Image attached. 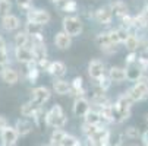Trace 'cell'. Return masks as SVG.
Wrapping results in <instances>:
<instances>
[{
  "instance_id": "cell-1",
  "label": "cell",
  "mask_w": 148,
  "mask_h": 146,
  "mask_svg": "<svg viewBox=\"0 0 148 146\" xmlns=\"http://www.w3.org/2000/svg\"><path fill=\"white\" fill-rule=\"evenodd\" d=\"M66 121H68V118H66L65 113H63V110H62V107L59 105V104L53 105L51 110L47 111V124L50 127L62 129L66 124Z\"/></svg>"
},
{
  "instance_id": "cell-2",
  "label": "cell",
  "mask_w": 148,
  "mask_h": 146,
  "mask_svg": "<svg viewBox=\"0 0 148 146\" xmlns=\"http://www.w3.org/2000/svg\"><path fill=\"white\" fill-rule=\"evenodd\" d=\"M126 94L129 95V98H131L134 102L145 99V98L148 96V77H147V76H142Z\"/></svg>"
},
{
  "instance_id": "cell-3",
  "label": "cell",
  "mask_w": 148,
  "mask_h": 146,
  "mask_svg": "<svg viewBox=\"0 0 148 146\" xmlns=\"http://www.w3.org/2000/svg\"><path fill=\"white\" fill-rule=\"evenodd\" d=\"M63 32H66L69 37H78L82 32V22L76 16H68L63 19Z\"/></svg>"
},
{
  "instance_id": "cell-4",
  "label": "cell",
  "mask_w": 148,
  "mask_h": 146,
  "mask_svg": "<svg viewBox=\"0 0 148 146\" xmlns=\"http://www.w3.org/2000/svg\"><path fill=\"white\" fill-rule=\"evenodd\" d=\"M27 19H28V22L43 26V25L50 22V13L47 10H43V9H34V10H29L27 13Z\"/></svg>"
},
{
  "instance_id": "cell-5",
  "label": "cell",
  "mask_w": 148,
  "mask_h": 146,
  "mask_svg": "<svg viewBox=\"0 0 148 146\" xmlns=\"http://www.w3.org/2000/svg\"><path fill=\"white\" fill-rule=\"evenodd\" d=\"M91 111L90 101L87 98H76L73 102V114L76 117H85Z\"/></svg>"
},
{
  "instance_id": "cell-6",
  "label": "cell",
  "mask_w": 148,
  "mask_h": 146,
  "mask_svg": "<svg viewBox=\"0 0 148 146\" xmlns=\"http://www.w3.org/2000/svg\"><path fill=\"white\" fill-rule=\"evenodd\" d=\"M132 99L129 98V95L128 94H122L119 98H117V101H116V107L119 108V111L120 113H123L126 117L129 118V115H131V107H132Z\"/></svg>"
},
{
  "instance_id": "cell-7",
  "label": "cell",
  "mask_w": 148,
  "mask_h": 146,
  "mask_svg": "<svg viewBox=\"0 0 148 146\" xmlns=\"http://www.w3.org/2000/svg\"><path fill=\"white\" fill-rule=\"evenodd\" d=\"M49 98H50V91H49L47 88L38 86V88L32 89V99H31V101H34L37 105L41 107L46 101H49Z\"/></svg>"
},
{
  "instance_id": "cell-8",
  "label": "cell",
  "mask_w": 148,
  "mask_h": 146,
  "mask_svg": "<svg viewBox=\"0 0 148 146\" xmlns=\"http://www.w3.org/2000/svg\"><path fill=\"white\" fill-rule=\"evenodd\" d=\"M15 54H16V58L18 61H21V63H31V61H35V57H34V53L31 48L28 47H21V48H16L15 50Z\"/></svg>"
},
{
  "instance_id": "cell-9",
  "label": "cell",
  "mask_w": 148,
  "mask_h": 146,
  "mask_svg": "<svg viewBox=\"0 0 148 146\" xmlns=\"http://www.w3.org/2000/svg\"><path fill=\"white\" fill-rule=\"evenodd\" d=\"M88 73L95 80L101 79L104 76V63H103V61H100V60H97V58L92 60L91 63H90V67H88Z\"/></svg>"
},
{
  "instance_id": "cell-10",
  "label": "cell",
  "mask_w": 148,
  "mask_h": 146,
  "mask_svg": "<svg viewBox=\"0 0 148 146\" xmlns=\"http://www.w3.org/2000/svg\"><path fill=\"white\" fill-rule=\"evenodd\" d=\"M18 132L15 127H10L8 126L3 132H2V140H3V145H16V139H18Z\"/></svg>"
},
{
  "instance_id": "cell-11",
  "label": "cell",
  "mask_w": 148,
  "mask_h": 146,
  "mask_svg": "<svg viewBox=\"0 0 148 146\" xmlns=\"http://www.w3.org/2000/svg\"><path fill=\"white\" fill-rule=\"evenodd\" d=\"M54 44L60 48V50H68L72 44V37H69L66 32H59L54 37Z\"/></svg>"
},
{
  "instance_id": "cell-12",
  "label": "cell",
  "mask_w": 148,
  "mask_h": 146,
  "mask_svg": "<svg viewBox=\"0 0 148 146\" xmlns=\"http://www.w3.org/2000/svg\"><path fill=\"white\" fill-rule=\"evenodd\" d=\"M32 123L31 121H28V120H25V118H19L18 121H16V124H15V129H16V132H18V134L19 136H27V134H29L31 132H32Z\"/></svg>"
},
{
  "instance_id": "cell-13",
  "label": "cell",
  "mask_w": 148,
  "mask_h": 146,
  "mask_svg": "<svg viewBox=\"0 0 148 146\" xmlns=\"http://www.w3.org/2000/svg\"><path fill=\"white\" fill-rule=\"evenodd\" d=\"M142 76H144V72H142V69H141L136 63L126 67V79H128V80H131V82H138Z\"/></svg>"
},
{
  "instance_id": "cell-14",
  "label": "cell",
  "mask_w": 148,
  "mask_h": 146,
  "mask_svg": "<svg viewBox=\"0 0 148 146\" xmlns=\"http://www.w3.org/2000/svg\"><path fill=\"white\" fill-rule=\"evenodd\" d=\"M112 18H113V12L110 7H101L95 12V19L98 20L100 24L103 25H107L112 22Z\"/></svg>"
},
{
  "instance_id": "cell-15",
  "label": "cell",
  "mask_w": 148,
  "mask_h": 146,
  "mask_svg": "<svg viewBox=\"0 0 148 146\" xmlns=\"http://www.w3.org/2000/svg\"><path fill=\"white\" fill-rule=\"evenodd\" d=\"M40 108H41V107L37 105L34 101H29V102H25L24 105L21 107V114H22L24 117H34V115L38 113Z\"/></svg>"
},
{
  "instance_id": "cell-16",
  "label": "cell",
  "mask_w": 148,
  "mask_h": 146,
  "mask_svg": "<svg viewBox=\"0 0 148 146\" xmlns=\"http://www.w3.org/2000/svg\"><path fill=\"white\" fill-rule=\"evenodd\" d=\"M110 9H112L113 15L119 16V18H125L126 15H128V6H126V3H123L122 0H117V2L112 3Z\"/></svg>"
},
{
  "instance_id": "cell-17",
  "label": "cell",
  "mask_w": 148,
  "mask_h": 146,
  "mask_svg": "<svg viewBox=\"0 0 148 146\" xmlns=\"http://www.w3.org/2000/svg\"><path fill=\"white\" fill-rule=\"evenodd\" d=\"M19 19L15 16V15H8L2 19V25L6 31H15L18 26H19Z\"/></svg>"
},
{
  "instance_id": "cell-18",
  "label": "cell",
  "mask_w": 148,
  "mask_h": 146,
  "mask_svg": "<svg viewBox=\"0 0 148 146\" xmlns=\"http://www.w3.org/2000/svg\"><path fill=\"white\" fill-rule=\"evenodd\" d=\"M109 77L112 82H123V80H126V69L112 67L109 72Z\"/></svg>"
},
{
  "instance_id": "cell-19",
  "label": "cell",
  "mask_w": 148,
  "mask_h": 146,
  "mask_svg": "<svg viewBox=\"0 0 148 146\" xmlns=\"http://www.w3.org/2000/svg\"><path fill=\"white\" fill-rule=\"evenodd\" d=\"M49 73H51L56 77H62L63 75L66 73L65 63H62V61H53V63L50 65V67H49Z\"/></svg>"
},
{
  "instance_id": "cell-20",
  "label": "cell",
  "mask_w": 148,
  "mask_h": 146,
  "mask_svg": "<svg viewBox=\"0 0 148 146\" xmlns=\"http://www.w3.org/2000/svg\"><path fill=\"white\" fill-rule=\"evenodd\" d=\"M53 89L59 95H66V94H71L72 86H71V83H68L66 80H56L53 83Z\"/></svg>"
},
{
  "instance_id": "cell-21",
  "label": "cell",
  "mask_w": 148,
  "mask_h": 146,
  "mask_svg": "<svg viewBox=\"0 0 148 146\" xmlns=\"http://www.w3.org/2000/svg\"><path fill=\"white\" fill-rule=\"evenodd\" d=\"M34 123H35V126L40 130H44V127L49 126V124H47V113L43 108H40L38 113L34 115Z\"/></svg>"
},
{
  "instance_id": "cell-22",
  "label": "cell",
  "mask_w": 148,
  "mask_h": 146,
  "mask_svg": "<svg viewBox=\"0 0 148 146\" xmlns=\"http://www.w3.org/2000/svg\"><path fill=\"white\" fill-rule=\"evenodd\" d=\"M85 123L87 124H91V126H101V123H104V120H103V117H101V114L98 113V111H90L85 117Z\"/></svg>"
},
{
  "instance_id": "cell-23",
  "label": "cell",
  "mask_w": 148,
  "mask_h": 146,
  "mask_svg": "<svg viewBox=\"0 0 148 146\" xmlns=\"http://www.w3.org/2000/svg\"><path fill=\"white\" fill-rule=\"evenodd\" d=\"M2 79H3V82L9 83V85H13V83L18 82V73H16L13 69L6 67V69L2 72Z\"/></svg>"
},
{
  "instance_id": "cell-24",
  "label": "cell",
  "mask_w": 148,
  "mask_h": 146,
  "mask_svg": "<svg viewBox=\"0 0 148 146\" xmlns=\"http://www.w3.org/2000/svg\"><path fill=\"white\" fill-rule=\"evenodd\" d=\"M95 44H97L98 47H101V48L113 44V43H112L110 32H101V34H98V35L95 37Z\"/></svg>"
},
{
  "instance_id": "cell-25",
  "label": "cell",
  "mask_w": 148,
  "mask_h": 146,
  "mask_svg": "<svg viewBox=\"0 0 148 146\" xmlns=\"http://www.w3.org/2000/svg\"><path fill=\"white\" fill-rule=\"evenodd\" d=\"M65 136H66V133L62 129H54V132L51 133V137H50V145L51 146H62V142L65 139Z\"/></svg>"
},
{
  "instance_id": "cell-26",
  "label": "cell",
  "mask_w": 148,
  "mask_h": 146,
  "mask_svg": "<svg viewBox=\"0 0 148 146\" xmlns=\"http://www.w3.org/2000/svg\"><path fill=\"white\" fill-rule=\"evenodd\" d=\"M92 102H94V105H97L100 108L110 105V104H109V98L106 96V94H103V92H95L94 96H92Z\"/></svg>"
},
{
  "instance_id": "cell-27",
  "label": "cell",
  "mask_w": 148,
  "mask_h": 146,
  "mask_svg": "<svg viewBox=\"0 0 148 146\" xmlns=\"http://www.w3.org/2000/svg\"><path fill=\"white\" fill-rule=\"evenodd\" d=\"M125 47H126V50H128L129 53H136V50H138V47H139V39H138L134 34H131L129 38L126 39Z\"/></svg>"
},
{
  "instance_id": "cell-28",
  "label": "cell",
  "mask_w": 148,
  "mask_h": 146,
  "mask_svg": "<svg viewBox=\"0 0 148 146\" xmlns=\"http://www.w3.org/2000/svg\"><path fill=\"white\" fill-rule=\"evenodd\" d=\"M29 35L24 31V32H18L16 35H15V45H16V48H21V47H27V44H28V38Z\"/></svg>"
},
{
  "instance_id": "cell-29",
  "label": "cell",
  "mask_w": 148,
  "mask_h": 146,
  "mask_svg": "<svg viewBox=\"0 0 148 146\" xmlns=\"http://www.w3.org/2000/svg\"><path fill=\"white\" fill-rule=\"evenodd\" d=\"M101 126H91V124H87V123H84V126H82V133L85 134L87 137H92L98 130H100Z\"/></svg>"
},
{
  "instance_id": "cell-30",
  "label": "cell",
  "mask_w": 148,
  "mask_h": 146,
  "mask_svg": "<svg viewBox=\"0 0 148 146\" xmlns=\"http://www.w3.org/2000/svg\"><path fill=\"white\" fill-rule=\"evenodd\" d=\"M25 32H27L28 35H31V37L38 35V34H41V25H37V24L28 22V24L25 25Z\"/></svg>"
},
{
  "instance_id": "cell-31",
  "label": "cell",
  "mask_w": 148,
  "mask_h": 146,
  "mask_svg": "<svg viewBox=\"0 0 148 146\" xmlns=\"http://www.w3.org/2000/svg\"><path fill=\"white\" fill-rule=\"evenodd\" d=\"M97 82H98V91H97V92H103V94L110 88V83H112L110 77H106V76H103V77L98 79Z\"/></svg>"
},
{
  "instance_id": "cell-32",
  "label": "cell",
  "mask_w": 148,
  "mask_h": 146,
  "mask_svg": "<svg viewBox=\"0 0 148 146\" xmlns=\"http://www.w3.org/2000/svg\"><path fill=\"white\" fill-rule=\"evenodd\" d=\"M10 10H12V3L9 0H0V15L5 18V16L10 15L9 13Z\"/></svg>"
},
{
  "instance_id": "cell-33",
  "label": "cell",
  "mask_w": 148,
  "mask_h": 146,
  "mask_svg": "<svg viewBox=\"0 0 148 146\" xmlns=\"http://www.w3.org/2000/svg\"><path fill=\"white\" fill-rule=\"evenodd\" d=\"M125 134H126V137H129V139H138V137L141 136V132H139V129H136V127L131 126V127L126 129Z\"/></svg>"
},
{
  "instance_id": "cell-34",
  "label": "cell",
  "mask_w": 148,
  "mask_h": 146,
  "mask_svg": "<svg viewBox=\"0 0 148 146\" xmlns=\"http://www.w3.org/2000/svg\"><path fill=\"white\" fill-rule=\"evenodd\" d=\"M78 143H79V142H78V139H76L75 136L66 133L65 139H63V142H62V146H76Z\"/></svg>"
},
{
  "instance_id": "cell-35",
  "label": "cell",
  "mask_w": 148,
  "mask_h": 146,
  "mask_svg": "<svg viewBox=\"0 0 148 146\" xmlns=\"http://www.w3.org/2000/svg\"><path fill=\"white\" fill-rule=\"evenodd\" d=\"M116 32H117V35H119V39H120V43H126V39L129 38V29H126V28H119V29H116Z\"/></svg>"
},
{
  "instance_id": "cell-36",
  "label": "cell",
  "mask_w": 148,
  "mask_h": 146,
  "mask_svg": "<svg viewBox=\"0 0 148 146\" xmlns=\"http://www.w3.org/2000/svg\"><path fill=\"white\" fill-rule=\"evenodd\" d=\"M76 9H78V5L75 0H68L65 6H63V10H66V12H75Z\"/></svg>"
},
{
  "instance_id": "cell-37",
  "label": "cell",
  "mask_w": 148,
  "mask_h": 146,
  "mask_svg": "<svg viewBox=\"0 0 148 146\" xmlns=\"http://www.w3.org/2000/svg\"><path fill=\"white\" fill-rule=\"evenodd\" d=\"M136 65L142 69V72H145V70L148 69V58H147V57H138Z\"/></svg>"
},
{
  "instance_id": "cell-38",
  "label": "cell",
  "mask_w": 148,
  "mask_h": 146,
  "mask_svg": "<svg viewBox=\"0 0 148 146\" xmlns=\"http://www.w3.org/2000/svg\"><path fill=\"white\" fill-rule=\"evenodd\" d=\"M138 61V54L136 53H129V56L126 57V65L131 66V65H135Z\"/></svg>"
},
{
  "instance_id": "cell-39",
  "label": "cell",
  "mask_w": 148,
  "mask_h": 146,
  "mask_svg": "<svg viewBox=\"0 0 148 146\" xmlns=\"http://www.w3.org/2000/svg\"><path fill=\"white\" fill-rule=\"evenodd\" d=\"M8 61H9V58H8V51H6V50H0V65L6 66Z\"/></svg>"
},
{
  "instance_id": "cell-40",
  "label": "cell",
  "mask_w": 148,
  "mask_h": 146,
  "mask_svg": "<svg viewBox=\"0 0 148 146\" xmlns=\"http://www.w3.org/2000/svg\"><path fill=\"white\" fill-rule=\"evenodd\" d=\"M16 3H18V6H19V7L27 9V7H29V6H31L32 0H16Z\"/></svg>"
},
{
  "instance_id": "cell-41",
  "label": "cell",
  "mask_w": 148,
  "mask_h": 146,
  "mask_svg": "<svg viewBox=\"0 0 148 146\" xmlns=\"http://www.w3.org/2000/svg\"><path fill=\"white\" fill-rule=\"evenodd\" d=\"M110 37H112V43H113V44H119V43H120V39H119V35H117L116 29H114V31H110Z\"/></svg>"
},
{
  "instance_id": "cell-42",
  "label": "cell",
  "mask_w": 148,
  "mask_h": 146,
  "mask_svg": "<svg viewBox=\"0 0 148 146\" xmlns=\"http://www.w3.org/2000/svg\"><path fill=\"white\" fill-rule=\"evenodd\" d=\"M104 53H107V54H112V53H114L116 51V44H110V45H107V47H104V48H101Z\"/></svg>"
},
{
  "instance_id": "cell-43",
  "label": "cell",
  "mask_w": 148,
  "mask_h": 146,
  "mask_svg": "<svg viewBox=\"0 0 148 146\" xmlns=\"http://www.w3.org/2000/svg\"><path fill=\"white\" fill-rule=\"evenodd\" d=\"M8 126H9V124H8V120H6L3 115H0V132H3Z\"/></svg>"
},
{
  "instance_id": "cell-44",
  "label": "cell",
  "mask_w": 148,
  "mask_h": 146,
  "mask_svg": "<svg viewBox=\"0 0 148 146\" xmlns=\"http://www.w3.org/2000/svg\"><path fill=\"white\" fill-rule=\"evenodd\" d=\"M141 139H142V143H144L145 146H148V129L141 134Z\"/></svg>"
},
{
  "instance_id": "cell-45",
  "label": "cell",
  "mask_w": 148,
  "mask_h": 146,
  "mask_svg": "<svg viewBox=\"0 0 148 146\" xmlns=\"http://www.w3.org/2000/svg\"><path fill=\"white\" fill-rule=\"evenodd\" d=\"M0 50H6V43L2 37H0Z\"/></svg>"
},
{
  "instance_id": "cell-46",
  "label": "cell",
  "mask_w": 148,
  "mask_h": 146,
  "mask_svg": "<svg viewBox=\"0 0 148 146\" xmlns=\"http://www.w3.org/2000/svg\"><path fill=\"white\" fill-rule=\"evenodd\" d=\"M5 69H6V67H5V66H3V65H0V75H2V72H3V70H5Z\"/></svg>"
},
{
  "instance_id": "cell-47",
  "label": "cell",
  "mask_w": 148,
  "mask_h": 146,
  "mask_svg": "<svg viewBox=\"0 0 148 146\" xmlns=\"http://www.w3.org/2000/svg\"><path fill=\"white\" fill-rule=\"evenodd\" d=\"M51 2H53V3H59V2H60V0H51Z\"/></svg>"
},
{
  "instance_id": "cell-48",
  "label": "cell",
  "mask_w": 148,
  "mask_h": 146,
  "mask_svg": "<svg viewBox=\"0 0 148 146\" xmlns=\"http://www.w3.org/2000/svg\"><path fill=\"white\" fill-rule=\"evenodd\" d=\"M3 146H16V145H3Z\"/></svg>"
},
{
  "instance_id": "cell-49",
  "label": "cell",
  "mask_w": 148,
  "mask_h": 146,
  "mask_svg": "<svg viewBox=\"0 0 148 146\" xmlns=\"http://www.w3.org/2000/svg\"><path fill=\"white\" fill-rule=\"evenodd\" d=\"M76 146H81V143H78V145H76Z\"/></svg>"
},
{
  "instance_id": "cell-50",
  "label": "cell",
  "mask_w": 148,
  "mask_h": 146,
  "mask_svg": "<svg viewBox=\"0 0 148 146\" xmlns=\"http://www.w3.org/2000/svg\"><path fill=\"white\" fill-rule=\"evenodd\" d=\"M147 118H148V115H147Z\"/></svg>"
}]
</instances>
